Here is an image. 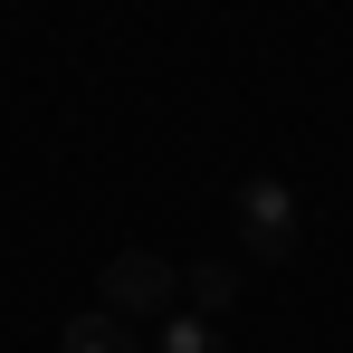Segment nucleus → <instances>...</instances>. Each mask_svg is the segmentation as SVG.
Instances as JSON below:
<instances>
[{
	"label": "nucleus",
	"mask_w": 353,
	"mask_h": 353,
	"mask_svg": "<svg viewBox=\"0 0 353 353\" xmlns=\"http://www.w3.org/2000/svg\"><path fill=\"white\" fill-rule=\"evenodd\" d=\"M58 353H134V344H124V315H105V305H86V315H67Z\"/></svg>",
	"instance_id": "7ed1b4c3"
},
{
	"label": "nucleus",
	"mask_w": 353,
	"mask_h": 353,
	"mask_svg": "<svg viewBox=\"0 0 353 353\" xmlns=\"http://www.w3.org/2000/svg\"><path fill=\"white\" fill-rule=\"evenodd\" d=\"M181 296V258H163V248H124V258H105V277H96V305L105 315H172Z\"/></svg>",
	"instance_id": "f257e3e1"
},
{
	"label": "nucleus",
	"mask_w": 353,
	"mask_h": 353,
	"mask_svg": "<svg viewBox=\"0 0 353 353\" xmlns=\"http://www.w3.org/2000/svg\"><path fill=\"white\" fill-rule=\"evenodd\" d=\"M181 296H191L201 315H220V305L239 296V268H230V258H201V268H181Z\"/></svg>",
	"instance_id": "20e7f679"
},
{
	"label": "nucleus",
	"mask_w": 353,
	"mask_h": 353,
	"mask_svg": "<svg viewBox=\"0 0 353 353\" xmlns=\"http://www.w3.org/2000/svg\"><path fill=\"white\" fill-rule=\"evenodd\" d=\"M153 353H230V344L210 334V315H163V334H153Z\"/></svg>",
	"instance_id": "39448f33"
},
{
	"label": "nucleus",
	"mask_w": 353,
	"mask_h": 353,
	"mask_svg": "<svg viewBox=\"0 0 353 353\" xmlns=\"http://www.w3.org/2000/svg\"><path fill=\"white\" fill-rule=\"evenodd\" d=\"M239 239H248L258 268L296 258V201L277 191V181H239Z\"/></svg>",
	"instance_id": "f03ea898"
}]
</instances>
